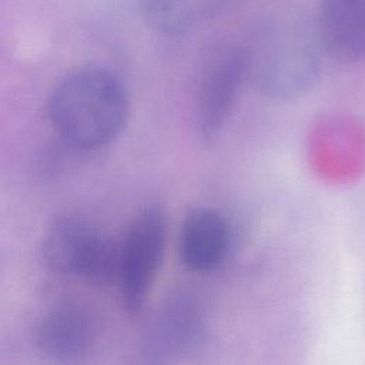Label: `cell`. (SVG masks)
Returning a JSON list of instances; mask_svg holds the SVG:
<instances>
[{
  "label": "cell",
  "mask_w": 365,
  "mask_h": 365,
  "mask_svg": "<svg viewBox=\"0 0 365 365\" xmlns=\"http://www.w3.org/2000/svg\"><path fill=\"white\" fill-rule=\"evenodd\" d=\"M230 242V225L220 212L210 208L192 210L181 225V261L194 272L212 271L225 259Z\"/></svg>",
  "instance_id": "8"
},
{
  "label": "cell",
  "mask_w": 365,
  "mask_h": 365,
  "mask_svg": "<svg viewBox=\"0 0 365 365\" xmlns=\"http://www.w3.org/2000/svg\"><path fill=\"white\" fill-rule=\"evenodd\" d=\"M165 238L164 211L158 205H150L137 215L120 245L117 282L130 312L140 311L147 299L163 262Z\"/></svg>",
  "instance_id": "4"
},
{
  "label": "cell",
  "mask_w": 365,
  "mask_h": 365,
  "mask_svg": "<svg viewBox=\"0 0 365 365\" xmlns=\"http://www.w3.org/2000/svg\"><path fill=\"white\" fill-rule=\"evenodd\" d=\"M318 34L325 53L351 64L365 58V0H322Z\"/></svg>",
  "instance_id": "7"
},
{
  "label": "cell",
  "mask_w": 365,
  "mask_h": 365,
  "mask_svg": "<svg viewBox=\"0 0 365 365\" xmlns=\"http://www.w3.org/2000/svg\"><path fill=\"white\" fill-rule=\"evenodd\" d=\"M225 3L227 0H145L144 17L155 31L175 36L214 17Z\"/></svg>",
  "instance_id": "9"
},
{
  "label": "cell",
  "mask_w": 365,
  "mask_h": 365,
  "mask_svg": "<svg viewBox=\"0 0 365 365\" xmlns=\"http://www.w3.org/2000/svg\"><path fill=\"white\" fill-rule=\"evenodd\" d=\"M208 338L201 301L187 291L165 297L147 322L143 354L150 364H168L198 351Z\"/></svg>",
  "instance_id": "3"
},
{
  "label": "cell",
  "mask_w": 365,
  "mask_h": 365,
  "mask_svg": "<svg viewBox=\"0 0 365 365\" xmlns=\"http://www.w3.org/2000/svg\"><path fill=\"white\" fill-rule=\"evenodd\" d=\"M96 339L91 314L77 304H61L47 311L36 327V344L50 359L76 362L86 356Z\"/></svg>",
  "instance_id": "6"
},
{
  "label": "cell",
  "mask_w": 365,
  "mask_h": 365,
  "mask_svg": "<svg viewBox=\"0 0 365 365\" xmlns=\"http://www.w3.org/2000/svg\"><path fill=\"white\" fill-rule=\"evenodd\" d=\"M48 111L66 143L93 150L121 133L128 117V97L115 76L90 68L68 76L56 87Z\"/></svg>",
  "instance_id": "1"
},
{
  "label": "cell",
  "mask_w": 365,
  "mask_h": 365,
  "mask_svg": "<svg viewBox=\"0 0 365 365\" xmlns=\"http://www.w3.org/2000/svg\"><path fill=\"white\" fill-rule=\"evenodd\" d=\"M47 264L57 272L106 285L117 281L120 245L80 215L56 220L43 241Z\"/></svg>",
  "instance_id": "2"
},
{
  "label": "cell",
  "mask_w": 365,
  "mask_h": 365,
  "mask_svg": "<svg viewBox=\"0 0 365 365\" xmlns=\"http://www.w3.org/2000/svg\"><path fill=\"white\" fill-rule=\"evenodd\" d=\"M245 80L248 51L242 48L224 53L207 70L197 103V127L204 141L212 143L221 134Z\"/></svg>",
  "instance_id": "5"
}]
</instances>
